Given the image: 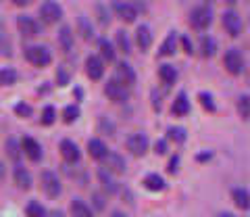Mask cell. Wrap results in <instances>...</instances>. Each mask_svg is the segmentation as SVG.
<instances>
[{"label":"cell","instance_id":"74e56055","mask_svg":"<svg viewBox=\"0 0 250 217\" xmlns=\"http://www.w3.org/2000/svg\"><path fill=\"white\" fill-rule=\"evenodd\" d=\"M15 113H17L19 117H29V115H31V107L25 105V103H19L17 107H15Z\"/></svg>","mask_w":250,"mask_h":217},{"label":"cell","instance_id":"d4e9b609","mask_svg":"<svg viewBox=\"0 0 250 217\" xmlns=\"http://www.w3.org/2000/svg\"><path fill=\"white\" fill-rule=\"evenodd\" d=\"M17 82V71L11 67H4L0 69V86H13Z\"/></svg>","mask_w":250,"mask_h":217},{"label":"cell","instance_id":"d6986e66","mask_svg":"<svg viewBox=\"0 0 250 217\" xmlns=\"http://www.w3.org/2000/svg\"><path fill=\"white\" fill-rule=\"evenodd\" d=\"M15 184H17L21 190H29L31 188V174L27 172L25 167L15 169Z\"/></svg>","mask_w":250,"mask_h":217},{"label":"cell","instance_id":"8d00e7d4","mask_svg":"<svg viewBox=\"0 0 250 217\" xmlns=\"http://www.w3.org/2000/svg\"><path fill=\"white\" fill-rule=\"evenodd\" d=\"M198 98H200V103H202V107H205L207 111H210V113L215 111V103H213V96H210V94H207V92H200Z\"/></svg>","mask_w":250,"mask_h":217},{"label":"cell","instance_id":"f5cc1de1","mask_svg":"<svg viewBox=\"0 0 250 217\" xmlns=\"http://www.w3.org/2000/svg\"><path fill=\"white\" fill-rule=\"evenodd\" d=\"M208 2H210V0H208Z\"/></svg>","mask_w":250,"mask_h":217},{"label":"cell","instance_id":"836d02e7","mask_svg":"<svg viewBox=\"0 0 250 217\" xmlns=\"http://www.w3.org/2000/svg\"><path fill=\"white\" fill-rule=\"evenodd\" d=\"M54 117H57V111H54V107H46L44 111H42V123L44 126H52L54 123Z\"/></svg>","mask_w":250,"mask_h":217},{"label":"cell","instance_id":"f907efd6","mask_svg":"<svg viewBox=\"0 0 250 217\" xmlns=\"http://www.w3.org/2000/svg\"><path fill=\"white\" fill-rule=\"evenodd\" d=\"M225 2H229V4H236V2H238V0H225Z\"/></svg>","mask_w":250,"mask_h":217},{"label":"cell","instance_id":"f6af8a7d","mask_svg":"<svg viewBox=\"0 0 250 217\" xmlns=\"http://www.w3.org/2000/svg\"><path fill=\"white\" fill-rule=\"evenodd\" d=\"M94 203H96L98 209H103V207H104V200H103V196H100V195H94Z\"/></svg>","mask_w":250,"mask_h":217},{"label":"cell","instance_id":"44dd1931","mask_svg":"<svg viewBox=\"0 0 250 217\" xmlns=\"http://www.w3.org/2000/svg\"><path fill=\"white\" fill-rule=\"evenodd\" d=\"M175 50H177V34L175 32H169L167 40L163 42L159 54H163V57H171V54H175Z\"/></svg>","mask_w":250,"mask_h":217},{"label":"cell","instance_id":"484cf974","mask_svg":"<svg viewBox=\"0 0 250 217\" xmlns=\"http://www.w3.org/2000/svg\"><path fill=\"white\" fill-rule=\"evenodd\" d=\"M233 203H236V207H240V209H248V190L246 188H236L233 190Z\"/></svg>","mask_w":250,"mask_h":217},{"label":"cell","instance_id":"cb8c5ba5","mask_svg":"<svg viewBox=\"0 0 250 217\" xmlns=\"http://www.w3.org/2000/svg\"><path fill=\"white\" fill-rule=\"evenodd\" d=\"M98 177H100V182H103V186H104V190L108 192V195H113V192H117V182L113 180V175H111V172H106V169H100V174H98Z\"/></svg>","mask_w":250,"mask_h":217},{"label":"cell","instance_id":"ac0fdd59","mask_svg":"<svg viewBox=\"0 0 250 217\" xmlns=\"http://www.w3.org/2000/svg\"><path fill=\"white\" fill-rule=\"evenodd\" d=\"M88 152H90V157L92 159H104L106 154H108V151H106V146H104V142L103 140H98V138H92V140L88 142Z\"/></svg>","mask_w":250,"mask_h":217},{"label":"cell","instance_id":"9c48e42d","mask_svg":"<svg viewBox=\"0 0 250 217\" xmlns=\"http://www.w3.org/2000/svg\"><path fill=\"white\" fill-rule=\"evenodd\" d=\"M127 149L136 154V157H142V154L148 151V138L146 134H131L127 138Z\"/></svg>","mask_w":250,"mask_h":217},{"label":"cell","instance_id":"e0dca14e","mask_svg":"<svg viewBox=\"0 0 250 217\" xmlns=\"http://www.w3.org/2000/svg\"><path fill=\"white\" fill-rule=\"evenodd\" d=\"M188 111H190V100H188V96L184 94V92H179L177 98L173 100L171 113L177 115V117H184V115H188Z\"/></svg>","mask_w":250,"mask_h":217},{"label":"cell","instance_id":"5bb4252c","mask_svg":"<svg viewBox=\"0 0 250 217\" xmlns=\"http://www.w3.org/2000/svg\"><path fill=\"white\" fill-rule=\"evenodd\" d=\"M117 82H121L123 86H131V84L136 82V73L134 69H131V65L127 63H119V67H117Z\"/></svg>","mask_w":250,"mask_h":217},{"label":"cell","instance_id":"ba28073f","mask_svg":"<svg viewBox=\"0 0 250 217\" xmlns=\"http://www.w3.org/2000/svg\"><path fill=\"white\" fill-rule=\"evenodd\" d=\"M17 27L23 36H38L40 34V23H38L34 17H27V15L17 17Z\"/></svg>","mask_w":250,"mask_h":217},{"label":"cell","instance_id":"4fadbf2b","mask_svg":"<svg viewBox=\"0 0 250 217\" xmlns=\"http://www.w3.org/2000/svg\"><path fill=\"white\" fill-rule=\"evenodd\" d=\"M85 71H88V77L90 80H100V77L104 75V65L103 61H100L98 57H88V61H85Z\"/></svg>","mask_w":250,"mask_h":217},{"label":"cell","instance_id":"1f68e13d","mask_svg":"<svg viewBox=\"0 0 250 217\" xmlns=\"http://www.w3.org/2000/svg\"><path fill=\"white\" fill-rule=\"evenodd\" d=\"M238 111H240V115H242V119H248V117H250V98H248V94H244V96L240 98Z\"/></svg>","mask_w":250,"mask_h":217},{"label":"cell","instance_id":"2e32d148","mask_svg":"<svg viewBox=\"0 0 250 217\" xmlns=\"http://www.w3.org/2000/svg\"><path fill=\"white\" fill-rule=\"evenodd\" d=\"M136 44L142 50H148L152 46V32H150V27L148 25H140L136 29Z\"/></svg>","mask_w":250,"mask_h":217},{"label":"cell","instance_id":"b9f144b4","mask_svg":"<svg viewBox=\"0 0 250 217\" xmlns=\"http://www.w3.org/2000/svg\"><path fill=\"white\" fill-rule=\"evenodd\" d=\"M177 165H179V157H173V159H171V163H169V174H175Z\"/></svg>","mask_w":250,"mask_h":217},{"label":"cell","instance_id":"c3c4849f","mask_svg":"<svg viewBox=\"0 0 250 217\" xmlns=\"http://www.w3.org/2000/svg\"><path fill=\"white\" fill-rule=\"evenodd\" d=\"M111 217H127V215L121 213V211H113V213H111Z\"/></svg>","mask_w":250,"mask_h":217},{"label":"cell","instance_id":"7bdbcfd3","mask_svg":"<svg viewBox=\"0 0 250 217\" xmlns=\"http://www.w3.org/2000/svg\"><path fill=\"white\" fill-rule=\"evenodd\" d=\"M57 80H59V84H61V86H65V84H67V73L62 71V69H59V73H57Z\"/></svg>","mask_w":250,"mask_h":217},{"label":"cell","instance_id":"d6a6232c","mask_svg":"<svg viewBox=\"0 0 250 217\" xmlns=\"http://www.w3.org/2000/svg\"><path fill=\"white\" fill-rule=\"evenodd\" d=\"M6 152H9V157H11V159H15V161H17V159L21 157L19 146H17V140H15V138H9V140H6Z\"/></svg>","mask_w":250,"mask_h":217},{"label":"cell","instance_id":"3957f363","mask_svg":"<svg viewBox=\"0 0 250 217\" xmlns=\"http://www.w3.org/2000/svg\"><path fill=\"white\" fill-rule=\"evenodd\" d=\"M221 21H223V27L231 38H238L244 29V23H242V17L236 13V11H225L221 15Z\"/></svg>","mask_w":250,"mask_h":217},{"label":"cell","instance_id":"30bf717a","mask_svg":"<svg viewBox=\"0 0 250 217\" xmlns=\"http://www.w3.org/2000/svg\"><path fill=\"white\" fill-rule=\"evenodd\" d=\"M61 154L67 163H77L82 152H80V146H77L73 140H62L61 142Z\"/></svg>","mask_w":250,"mask_h":217},{"label":"cell","instance_id":"ee69618b","mask_svg":"<svg viewBox=\"0 0 250 217\" xmlns=\"http://www.w3.org/2000/svg\"><path fill=\"white\" fill-rule=\"evenodd\" d=\"M100 128H103V130H106L108 134H111V131L115 130V128H113V123H111V121H106V119H103V121H100Z\"/></svg>","mask_w":250,"mask_h":217},{"label":"cell","instance_id":"7dc6e473","mask_svg":"<svg viewBox=\"0 0 250 217\" xmlns=\"http://www.w3.org/2000/svg\"><path fill=\"white\" fill-rule=\"evenodd\" d=\"M13 2H15V4H17V6H25V4L29 2V0H13Z\"/></svg>","mask_w":250,"mask_h":217},{"label":"cell","instance_id":"4316f807","mask_svg":"<svg viewBox=\"0 0 250 217\" xmlns=\"http://www.w3.org/2000/svg\"><path fill=\"white\" fill-rule=\"evenodd\" d=\"M25 213H27V217H46V209L40 203L31 200V203L25 207Z\"/></svg>","mask_w":250,"mask_h":217},{"label":"cell","instance_id":"7a4b0ae2","mask_svg":"<svg viewBox=\"0 0 250 217\" xmlns=\"http://www.w3.org/2000/svg\"><path fill=\"white\" fill-rule=\"evenodd\" d=\"M223 65L231 75H240L244 71V57H242V52L238 48H229L223 57Z\"/></svg>","mask_w":250,"mask_h":217},{"label":"cell","instance_id":"e575fe53","mask_svg":"<svg viewBox=\"0 0 250 217\" xmlns=\"http://www.w3.org/2000/svg\"><path fill=\"white\" fill-rule=\"evenodd\" d=\"M59 38H61L62 48H65V50H71V29H69V27H62L61 34H59Z\"/></svg>","mask_w":250,"mask_h":217},{"label":"cell","instance_id":"ab89813d","mask_svg":"<svg viewBox=\"0 0 250 217\" xmlns=\"http://www.w3.org/2000/svg\"><path fill=\"white\" fill-rule=\"evenodd\" d=\"M154 149H156V154H165L167 152V142L165 140H159L154 144Z\"/></svg>","mask_w":250,"mask_h":217},{"label":"cell","instance_id":"f35d334b","mask_svg":"<svg viewBox=\"0 0 250 217\" xmlns=\"http://www.w3.org/2000/svg\"><path fill=\"white\" fill-rule=\"evenodd\" d=\"M80 27H82V32H83V38H90V36H92V29L88 27V23H85L83 17L80 19Z\"/></svg>","mask_w":250,"mask_h":217},{"label":"cell","instance_id":"f546056e","mask_svg":"<svg viewBox=\"0 0 250 217\" xmlns=\"http://www.w3.org/2000/svg\"><path fill=\"white\" fill-rule=\"evenodd\" d=\"M117 44H119V50H123L125 54L131 52V42L125 32H117Z\"/></svg>","mask_w":250,"mask_h":217},{"label":"cell","instance_id":"ffe728a7","mask_svg":"<svg viewBox=\"0 0 250 217\" xmlns=\"http://www.w3.org/2000/svg\"><path fill=\"white\" fill-rule=\"evenodd\" d=\"M144 186L150 192H161V190H165V180L159 174H148L144 177Z\"/></svg>","mask_w":250,"mask_h":217},{"label":"cell","instance_id":"6da1fadb","mask_svg":"<svg viewBox=\"0 0 250 217\" xmlns=\"http://www.w3.org/2000/svg\"><path fill=\"white\" fill-rule=\"evenodd\" d=\"M25 59L36 67H46V65H50L52 54L44 46H29V48H25Z\"/></svg>","mask_w":250,"mask_h":217},{"label":"cell","instance_id":"52a82bcc","mask_svg":"<svg viewBox=\"0 0 250 217\" xmlns=\"http://www.w3.org/2000/svg\"><path fill=\"white\" fill-rule=\"evenodd\" d=\"M42 186L48 196H59L61 195V180L54 172H42Z\"/></svg>","mask_w":250,"mask_h":217},{"label":"cell","instance_id":"f1b7e54d","mask_svg":"<svg viewBox=\"0 0 250 217\" xmlns=\"http://www.w3.org/2000/svg\"><path fill=\"white\" fill-rule=\"evenodd\" d=\"M200 46H202V54H205V57H213V54H215L217 44H215L213 38L205 36V38H202V42H200Z\"/></svg>","mask_w":250,"mask_h":217},{"label":"cell","instance_id":"603a6c76","mask_svg":"<svg viewBox=\"0 0 250 217\" xmlns=\"http://www.w3.org/2000/svg\"><path fill=\"white\" fill-rule=\"evenodd\" d=\"M159 75H161V80L165 82L167 86L175 84V80H177V71H175V67H173V65H161Z\"/></svg>","mask_w":250,"mask_h":217},{"label":"cell","instance_id":"681fc988","mask_svg":"<svg viewBox=\"0 0 250 217\" xmlns=\"http://www.w3.org/2000/svg\"><path fill=\"white\" fill-rule=\"evenodd\" d=\"M219 217H233V215H231V213H221Z\"/></svg>","mask_w":250,"mask_h":217},{"label":"cell","instance_id":"7402d4cb","mask_svg":"<svg viewBox=\"0 0 250 217\" xmlns=\"http://www.w3.org/2000/svg\"><path fill=\"white\" fill-rule=\"evenodd\" d=\"M71 215L73 217H94L92 215V209L85 205L83 200H77V198L71 203Z\"/></svg>","mask_w":250,"mask_h":217},{"label":"cell","instance_id":"60d3db41","mask_svg":"<svg viewBox=\"0 0 250 217\" xmlns=\"http://www.w3.org/2000/svg\"><path fill=\"white\" fill-rule=\"evenodd\" d=\"M182 44H184V50L188 52V54H192V42H190V38H182Z\"/></svg>","mask_w":250,"mask_h":217},{"label":"cell","instance_id":"816d5d0a","mask_svg":"<svg viewBox=\"0 0 250 217\" xmlns=\"http://www.w3.org/2000/svg\"><path fill=\"white\" fill-rule=\"evenodd\" d=\"M0 177H2V163H0Z\"/></svg>","mask_w":250,"mask_h":217},{"label":"cell","instance_id":"8fae6325","mask_svg":"<svg viewBox=\"0 0 250 217\" xmlns=\"http://www.w3.org/2000/svg\"><path fill=\"white\" fill-rule=\"evenodd\" d=\"M115 13H117V17H119L121 21H125V23H134L136 21V17H138V13H136V9L131 6L129 2H115Z\"/></svg>","mask_w":250,"mask_h":217},{"label":"cell","instance_id":"7c38bea8","mask_svg":"<svg viewBox=\"0 0 250 217\" xmlns=\"http://www.w3.org/2000/svg\"><path fill=\"white\" fill-rule=\"evenodd\" d=\"M21 151L25 152L31 161H40V157H42V146L38 144V140H34V138H23Z\"/></svg>","mask_w":250,"mask_h":217},{"label":"cell","instance_id":"4dcf8cb0","mask_svg":"<svg viewBox=\"0 0 250 217\" xmlns=\"http://www.w3.org/2000/svg\"><path fill=\"white\" fill-rule=\"evenodd\" d=\"M77 117H80V107H75V105L67 107L65 111H62V119H65V123H73Z\"/></svg>","mask_w":250,"mask_h":217},{"label":"cell","instance_id":"8992f818","mask_svg":"<svg viewBox=\"0 0 250 217\" xmlns=\"http://www.w3.org/2000/svg\"><path fill=\"white\" fill-rule=\"evenodd\" d=\"M104 92H106L108 98L115 100V103H123V100H127V96H129L127 86H123V84L117 82V80H108V84L104 86Z\"/></svg>","mask_w":250,"mask_h":217},{"label":"cell","instance_id":"9a60e30c","mask_svg":"<svg viewBox=\"0 0 250 217\" xmlns=\"http://www.w3.org/2000/svg\"><path fill=\"white\" fill-rule=\"evenodd\" d=\"M104 163H106L104 169L111 174H123L125 172V159L119 157V154H115V152H108L104 157Z\"/></svg>","mask_w":250,"mask_h":217},{"label":"cell","instance_id":"5b68a950","mask_svg":"<svg viewBox=\"0 0 250 217\" xmlns=\"http://www.w3.org/2000/svg\"><path fill=\"white\" fill-rule=\"evenodd\" d=\"M40 17L44 23H48V25H52V23H59L61 17H62V9L54 2V0H46V2H42L40 6Z\"/></svg>","mask_w":250,"mask_h":217},{"label":"cell","instance_id":"bcb514c9","mask_svg":"<svg viewBox=\"0 0 250 217\" xmlns=\"http://www.w3.org/2000/svg\"><path fill=\"white\" fill-rule=\"evenodd\" d=\"M48 217H65V215H62V211H57V209H54V211L48 213Z\"/></svg>","mask_w":250,"mask_h":217},{"label":"cell","instance_id":"d590c367","mask_svg":"<svg viewBox=\"0 0 250 217\" xmlns=\"http://www.w3.org/2000/svg\"><path fill=\"white\" fill-rule=\"evenodd\" d=\"M169 138L173 142H184L186 140V130L184 128H169Z\"/></svg>","mask_w":250,"mask_h":217},{"label":"cell","instance_id":"277c9868","mask_svg":"<svg viewBox=\"0 0 250 217\" xmlns=\"http://www.w3.org/2000/svg\"><path fill=\"white\" fill-rule=\"evenodd\" d=\"M210 21H213V11H210V6H196V9L190 13V23L196 29L208 27Z\"/></svg>","mask_w":250,"mask_h":217},{"label":"cell","instance_id":"83f0119b","mask_svg":"<svg viewBox=\"0 0 250 217\" xmlns=\"http://www.w3.org/2000/svg\"><path fill=\"white\" fill-rule=\"evenodd\" d=\"M100 52H103V57L108 61V63H113L115 61V48H113V44L108 42V40H100Z\"/></svg>","mask_w":250,"mask_h":217}]
</instances>
